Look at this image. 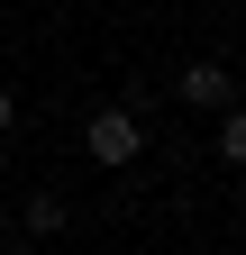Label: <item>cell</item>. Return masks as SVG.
Instances as JSON below:
<instances>
[{"mask_svg": "<svg viewBox=\"0 0 246 255\" xmlns=\"http://www.w3.org/2000/svg\"><path fill=\"white\" fill-rule=\"evenodd\" d=\"M27 228H46V237H64V201H55V191H37V201H27Z\"/></svg>", "mask_w": 246, "mask_h": 255, "instance_id": "cell-4", "label": "cell"}, {"mask_svg": "<svg viewBox=\"0 0 246 255\" xmlns=\"http://www.w3.org/2000/svg\"><path fill=\"white\" fill-rule=\"evenodd\" d=\"M0 237H9V210H0Z\"/></svg>", "mask_w": 246, "mask_h": 255, "instance_id": "cell-6", "label": "cell"}, {"mask_svg": "<svg viewBox=\"0 0 246 255\" xmlns=\"http://www.w3.org/2000/svg\"><path fill=\"white\" fill-rule=\"evenodd\" d=\"M219 164H246V110L237 101L219 110Z\"/></svg>", "mask_w": 246, "mask_h": 255, "instance_id": "cell-3", "label": "cell"}, {"mask_svg": "<svg viewBox=\"0 0 246 255\" xmlns=\"http://www.w3.org/2000/svg\"><path fill=\"white\" fill-rule=\"evenodd\" d=\"M173 101H182V110H228V101H237V82H228V64H182Z\"/></svg>", "mask_w": 246, "mask_h": 255, "instance_id": "cell-2", "label": "cell"}, {"mask_svg": "<svg viewBox=\"0 0 246 255\" xmlns=\"http://www.w3.org/2000/svg\"><path fill=\"white\" fill-rule=\"evenodd\" d=\"M9 128H18V101H9V91H0V137H9Z\"/></svg>", "mask_w": 246, "mask_h": 255, "instance_id": "cell-5", "label": "cell"}, {"mask_svg": "<svg viewBox=\"0 0 246 255\" xmlns=\"http://www.w3.org/2000/svg\"><path fill=\"white\" fill-rule=\"evenodd\" d=\"M82 155H91V164H137V155H146V128H137V110H91V128H82Z\"/></svg>", "mask_w": 246, "mask_h": 255, "instance_id": "cell-1", "label": "cell"}]
</instances>
